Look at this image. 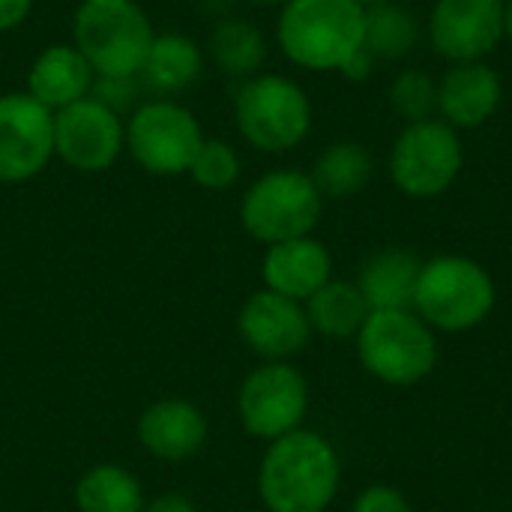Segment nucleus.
Segmentation results:
<instances>
[{"label": "nucleus", "mask_w": 512, "mask_h": 512, "mask_svg": "<svg viewBox=\"0 0 512 512\" xmlns=\"http://www.w3.org/2000/svg\"><path fill=\"white\" fill-rule=\"evenodd\" d=\"M255 486L267 512H327L342 486V462L321 432L297 429L267 444Z\"/></svg>", "instance_id": "nucleus-1"}, {"label": "nucleus", "mask_w": 512, "mask_h": 512, "mask_svg": "<svg viewBox=\"0 0 512 512\" xmlns=\"http://www.w3.org/2000/svg\"><path fill=\"white\" fill-rule=\"evenodd\" d=\"M366 6L357 0H291L279 9L276 45L309 72H339L363 48Z\"/></svg>", "instance_id": "nucleus-2"}, {"label": "nucleus", "mask_w": 512, "mask_h": 512, "mask_svg": "<svg viewBox=\"0 0 512 512\" xmlns=\"http://www.w3.org/2000/svg\"><path fill=\"white\" fill-rule=\"evenodd\" d=\"M153 36L138 0H81L72 15V45L96 78H138Z\"/></svg>", "instance_id": "nucleus-3"}, {"label": "nucleus", "mask_w": 512, "mask_h": 512, "mask_svg": "<svg viewBox=\"0 0 512 512\" xmlns=\"http://www.w3.org/2000/svg\"><path fill=\"white\" fill-rule=\"evenodd\" d=\"M498 303L492 273L468 255H435L423 261L414 312L435 333H468L480 327Z\"/></svg>", "instance_id": "nucleus-4"}, {"label": "nucleus", "mask_w": 512, "mask_h": 512, "mask_svg": "<svg viewBox=\"0 0 512 512\" xmlns=\"http://www.w3.org/2000/svg\"><path fill=\"white\" fill-rule=\"evenodd\" d=\"M234 126L258 153H291L312 132V102L294 78L258 72L237 84Z\"/></svg>", "instance_id": "nucleus-5"}, {"label": "nucleus", "mask_w": 512, "mask_h": 512, "mask_svg": "<svg viewBox=\"0 0 512 512\" xmlns=\"http://www.w3.org/2000/svg\"><path fill=\"white\" fill-rule=\"evenodd\" d=\"M354 342L360 366L387 387H414L438 366V336L414 309L369 312Z\"/></svg>", "instance_id": "nucleus-6"}, {"label": "nucleus", "mask_w": 512, "mask_h": 512, "mask_svg": "<svg viewBox=\"0 0 512 512\" xmlns=\"http://www.w3.org/2000/svg\"><path fill=\"white\" fill-rule=\"evenodd\" d=\"M321 216L324 195L312 174L297 168H273L261 174L240 198V225L264 246L309 237Z\"/></svg>", "instance_id": "nucleus-7"}, {"label": "nucleus", "mask_w": 512, "mask_h": 512, "mask_svg": "<svg viewBox=\"0 0 512 512\" xmlns=\"http://www.w3.org/2000/svg\"><path fill=\"white\" fill-rule=\"evenodd\" d=\"M387 168L402 195L429 201L459 180L465 168V144L441 117L405 123L390 147Z\"/></svg>", "instance_id": "nucleus-8"}, {"label": "nucleus", "mask_w": 512, "mask_h": 512, "mask_svg": "<svg viewBox=\"0 0 512 512\" xmlns=\"http://www.w3.org/2000/svg\"><path fill=\"white\" fill-rule=\"evenodd\" d=\"M204 138L198 117L180 99L147 96L126 117V153L153 177L189 174Z\"/></svg>", "instance_id": "nucleus-9"}, {"label": "nucleus", "mask_w": 512, "mask_h": 512, "mask_svg": "<svg viewBox=\"0 0 512 512\" xmlns=\"http://www.w3.org/2000/svg\"><path fill=\"white\" fill-rule=\"evenodd\" d=\"M309 414V381L294 363H258L237 390V420L246 435L276 441L297 429Z\"/></svg>", "instance_id": "nucleus-10"}, {"label": "nucleus", "mask_w": 512, "mask_h": 512, "mask_svg": "<svg viewBox=\"0 0 512 512\" xmlns=\"http://www.w3.org/2000/svg\"><path fill=\"white\" fill-rule=\"evenodd\" d=\"M126 153V117L87 96L54 111V159L78 174H102Z\"/></svg>", "instance_id": "nucleus-11"}, {"label": "nucleus", "mask_w": 512, "mask_h": 512, "mask_svg": "<svg viewBox=\"0 0 512 512\" xmlns=\"http://www.w3.org/2000/svg\"><path fill=\"white\" fill-rule=\"evenodd\" d=\"M54 159V114L24 90L0 96V186L39 177Z\"/></svg>", "instance_id": "nucleus-12"}, {"label": "nucleus", "mask_w": 512, "mask_h": 512, "mask_svg": "<svg viewBox=\"0 0 512 512\" xmlns=\"http://www.w3.org/2000/svg\"><path fill=\"white\" fill-rule=\"evenodd\" d=\"M426 36L450 66L480 63L504 39V0H435Z\"/></svg>", "instance_id": "nucleus-13"}, {"label": "nucleus", "mask_w": 512, "mask_h": 512, "mask_svg": "<svg viewBox=\"0 0 512 512\" xmlns=\"http://www.w3.org/2000/svg\"><path fill=\"white\" fill-rule=\"evenodd\" d=\"M237 333L261 363H291L312 342L306 306L276 291H255L237 312Z\"/></svg>", "instance_id": "nucleus-14"}, {"label": "nucleus", "mask_w": 512, "mask_h": 512, "mask_svg": "<svg viewBox=\"0 0 512 512\" xmlns=\"http://www.w3.org/2000/svg\"><path fill=\"white\" fill-rule=\"evenodd\" d=\"M135 438L141 450L159 462H186L198 456L210 438L207 414L189 399H156L138 414Z\"/></svg>", "instance_id": "nucleus-15"}, {"label": "nucleus", "mask_w": 512, "mask_h": 512, "mask_svg": "<svg viewBox=\"0 0 512 512\" xmlns=\"http://www.w3.org/2000/svg\"><path fill=\"white\" fill-rule=\"evenodd\" d=\"M504 102V81L486 60L453 63L438 81V117L459 129L486 126Z\"/></svg>", "instance_id": "nucleus-16"}, {"label": "nucleus", "mask_w": 512, "mask_h": 512, "mask_svg": "<svg viewBox=\"0 0 512 512\" xmlns=\"http://www.w3.org/2000/svg\"><path fill=\"white\" fill-rule=\"evenodd\" d=\"M333 279V255L330 249L309 237L285 240L267 246L261 258V282L267 291L306 303L318 288Z\"/></svg>", "instance_id": "nucleus-17"}, {"label": "nucleus", "mask_w": 512, "mask_h": 512, "mask_svg": "<svg viewBox=\"0 0 512 512\" xmlns=\"http://www.w3.org/2000/svg\"><path fill=\"white\" fill-rule=\"evenodd\" d=\"M96 72L72 42H54L42 48L27 69V96L51 114L69 108L93 93Z\"/></svg>", "instance_id": "nucleus-18"}, {"label": "nucleus", "mask_w": 512, "mask_h": 512, "mask_svg": "<svg viewBox=\"0 0 512 512\" xmlns=\"http://www.w3.org/2000/svg\"><path fill=\"white\" fill-rule=\"evenodd\" d=\"M207 54L204 45L186 33H156L153 45L138 72L141 90L153 99H177L204 75Z\"/></svg>", "instance_id": "nucleus-19"}, {"label": "nucleus", "mask_w": 512, "mask_h": 512, "mask_svg": "<svg viewBox=\"0 0 512 512\" xmlns=\"http://www.w3.org/2000/svg\"><path fill=\"white\" fill-rule=\"evenodd\" d=\"M423 261L417 252L390 246L366 258L357 276V288L366 297L372 312L414 309V291L420 279Z\"/></svg>", "instance_id": "nucleus-20"}, {"label": "nucleus", "mask_w": 512, "mask_h": 512, "mask_svg": "<svg viewBox=\"0 0 512 512\" xmlns=\"http://www.w3.org/2000/svg\"><path fill=\"white\" fill-rule=\"evenodd\" d=\"M267 51L270 48H267V36L261 33V27L237 15L216 18L204 45L207 60L234 81H246L264 72Z\"/></svg>", "instance_id": "nucleus-21"}, {"label": "nucleus", "mask_w": 512, "mask_h": 512, "mask_svg": "<svg viewBox=\"0 0 512 512\" xmlns=\"http://www.w3.org/2000/svg\"><path fill=\"white\" fill-rule=\"evenodd\" d=\"M72 498L78 512H144L147 504L144 483L129 468L114 462L87 468L78 477Z\"/></svg>", "instance_id": "nucleus-22"}, {"label": "nucleus", "mask_w": 512, "mask_h": 512, "mask_svg": "<svg viewBox=\"0 0 512 512\" xmlns=\"http://www.w3.org/2000/svg\"><path fill=\"white\" fill-rule=\"evenodd\" d=\"M303 306H306L312 333L327 336V339H357L360 327L366 324L372 312L357 282H345V279H330Z\"/></svg>", "instance_id": "nucleus-23"}, {"label": "nucleus", "mask_w": 512, "mask_h": 512, "mask_svg": "<svg viewBox=\"0 0 512 512\" xmlns=\"http://www.w3.org/2000/svg\"><path fill=\"white\" fill-rule=\"evenodd\" d=\"M309 174L324 198H354L369 186L375 174V159L366 144L342 138L318 153Z\"/></svg>", "instance_id": "nucleus-24"}, {"label": "nucleus", "mask_w": 512, "mask_h": 512, "mask_svg": "<svg viewBox=\"0 0 512 512\" xmlns=\"http://www.w3.org/2000/svg\"><path fill=\"white\" fill-rule=\"evenodd\" d=\"M420 21L411 9L399 6L396 0L378 3L366 9L363 27V48L375 60H402L420 42Z\"/></svg>", "instance_id": "nucleus-25"}, {"label": "nucleus", "mask_w": 512, "mask_h": 512, "mask_svg": "<svg viewBox=\"0 0 512 512\" xmlns=\"http://www.w3.org/2000/svg\"><path fill=\"white\" fill-rule=\"evenodd\" d=\"M240 174H243V159L237 147L225 138H204L189 165L192 183H198L207 192L231 189L240 180Z\"/></svg>", "instance_id": "nucleus-26"}, {"label": "nucleus", "mask_w": 512, "mask_h": 512, "mask_svg": "<svg viewBox=\"0 0 512 512\" xmlns=\"http://www.w3.org/2000/svg\"><path fill=\"white\" fill-rule=\"evenodd\" d=\"M390 105L405 123L438 117V81L420 69H402L390 84Z\"/></svg>", "instance_id": "nucleus-27"}, {"label": "nucleus", "mask_w": 512, "mask_h": 512, "mask_svg": "<svg viewBox=\"0 0 512 512\" xmlns=\"http://www.w3.org/2000/svg\"><path fill=\"white\" fill-rule=\"evenodd\" d=\"M93 99H99L102 105H108L111 111H117L120 117H129L144 99L141 81L138 78H96L93 84Z\"/></svg>", "instance_id": "nucleus-28"}, {"label": "nucleus", "mask_w": 512, "mask_h": 512, "mask_svg": "<svg viewBox=\"0 0 512 512\" xmlns=\"http://www.w3.org/2000/svg\"><path fill=\"white\" fill-rule=\"evenodd\" d=\"M351 512H414L411 501L405 498V492H399L396 486H387V483H375V486H366L354 504Z\"/></svg>", "instance_id": "nucleus-29"}, {"label": "nucleus", "mask_w": 512, "mask_h": 512, "mask_svg": "<svg viewBox=\"0 0 512 512\" xmlns=\"http://www.w3.org/2000/svg\"><path fill=\"white\" fill-rule=\"evenodd\" d=\"M33 3L36 0H0V33L18 30L30 18Z\"/></svg>", "instance_id": "nucleus-30"}, {"label": "nucleus", "mask_w": 512, "mask_h": 512, "mask_svg": "<svg viewBox=\"0 0 512 512\" xmlns=\"http://www.w3.org/2000/svg\"><path fill=\"white\" fill-rule=\"evenodd\" d=\"M144 512H198L195 501L180 495V492H165V495H156L144 504Z\"/></svg>", "instance_id": "nucleus-31"}, {"label": "nucleus", "mask_w": 512, "mask_h": 512, "mask_svg": "<svg viewBox=\"0 0 512 512\" xmlns=\"http://www.w3.org/2000/svg\"><path fill=\"white\" fill-rule=\"evenodd\" d=\"M375 63H378V60H375V57H372L366 48H360L354 57H348V63H345L339 72H342L348 81H357V84H360V81H369V78H372V72H375Z\"/></svg>", "instance_id": "nucleus-32"}, {"label": "nucleus", "mask_w": 512, "mask_h": 512, "mask_svg": "<svg viewBox=\"0 0 512 512\" xmlns=\"http://www.w3.org/2000/svg\"><path fill=\"white\" fill-rule=\"evenodd\" d=\"M504 39L512 42V0H504Z\"/></svg>", "instance_id": "nucleus-33"}, {"label": "nucleus", "mask_w": 512, "mask_h": 512, "mask_svg": "<svg viewBox=\"0 0 512 512\" xmlns=\"http://www.w3.org/2000/svg\"><path fill=\"white\" fill-rule=\"evenodd\" d=\"M243 3H252V6H261V9H282L291 0H243Z\"/></svg>", "instance_id": "nucleus-34"}, {"label": "nucleus", "mask_w": 512, "mask_h": 512, "mask_svg": "<svg viewBox=\"0 0 512 512\" xmlns=\"http://www.w3.org/2000/svg\"><path fill=\"white\" fill-rule=\"evenodd\" d=\"M357 3L369 9V6H378V3H390V0H357Z\"/></svg>", "instance_id": "nucleus-35"}]
</instances>
